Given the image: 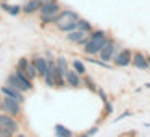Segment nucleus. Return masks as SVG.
I'll return each instance as SVG.
<instances>
[{
    "mask_svg": "<svg viewBox=\"0 0 150 137\" xmlns=\"http://www.w3.org/2000/svg\"><path fill=\"white\" fill-rule=\"evenodd\" d=\"M5 85L21 92H31L34 89V82L24 73H20V71H13L11 74H8L7 79H5Z\"/></svg>",
    "mask_w": 150,
    "mask_h": 137,
    "instance_id": "obj_1",
    "label": "nucleus"
},
{
    "mask_svg": "<svg viewBox=\"0 0 150 137\" xmlns=\"http://www.w3.org/2000/svg\"><path fill=\"white\" fill-rule=\"evenodd\" d=\"M4 97V95H2ZM0 113H5L8 116L18 118L21 113H23V103H20L18 100L10 97H4L2 98V107H0Z\"/></svg>",
    "mask_w": 150,
    "mask_h": 137,
    "instance_id": "obj_2",
    "label": "nucleus"
},
{
    "mask_svg": "<svg viewBox=\"0 0 150 137\" xmlns=\"http://www.w3.org/2000/svg\"><path fill=\"white\" fill-rule=\"evenodd\" d=\"M120 50H121L120 44H116V40H115L113 37H108V42L105 44V47L100 50L98 58H100L102 61H105V63H110L111 60H113V56L116 55Z\"/></svg>",
    "mask_w": 150,
    "mask_h": 137,
    "instance_id": "obj_3",
    "label": "nucleus"
},
{
    "mask_svg": "<svg viewBox=\"0 0 150 137\" xmlns=\"http://www.w3.org/2000/svg\"><path fill=\"white\" fill-rule=\"evenodd\" d=\"M108 42V36L105 37V39H91L89 37V40L86 42V45L82 47V50H84V53L87 56H95L100 53V50L105 47V44Z\"/></svg>",
    "mask_w": 150,
    "mask_h": 137,
    "instance_id": "obj_4",
    "label": "nucleus"
},
{
    "mask_svg": "<svg viewBox=\"0 0 150 137\" xmlns=\"http://www.w3.org/2000/svg\"><path fill=\"white\" fill-rule=\"evenodd\" d=\"M113 65L120 66V68H124V66H129L131 61H132V52L129 49H121L116 55L113 56Z\"/></svg>",
    "mask_w": 150,
    "mask_h": 137,
    "instance_id": "obj_5",
    "label": "nucleus"
},
{
    "mask_svg": "<svg viewBox=\"0 0 150 137\" xmlns=\"http://www.w3.org/2000/svg\"><path fill=\"white\" fill-rule=\"evenodd\" d=\"M0 126L13 131L15 134L20 132V123H18V119L13 116H8V114H5V113H0Z\"/></svg>",
    "mask_w": 150,
    "mask_h": 137,
    "instance_id": "obj_6",
    "label": "nucleus"
},
{
    "mask_svg": "<svg viewBox=\"0 0 150 137\" xmlns=\"http://www.w3.org/2000/svg\"><path fill=\"white\" fill-rule=\"evenodd\" d=\"M0 95H4V97H10V98H15V100H18L20 103H24V92L21 90H16V89H11L8 87V85H0Z\"/></svg>",
    "mask_w": 150,
    "mask_h": 137,
    "instance_id": "obj_7",
    "label": "nucleus"
},
{
    "mask_svg": "<svg viewBox=\"0 0 150 137\" xmlns=\"http://www.w3.org/2000/svg\"><path fill=\"white\" fill-rule=\"evenodd\" d=\"M31 60H33L34 65H36V69H37L39 78L44 79V76H45L47 71H49V60H47L45 56H40V55H34Z\"/></svg>",
    "mask_w": 150,
    "mask_h": 137,
    "instance_id": "obj_8",
    "label": "nucleus"
},
{
    "mask_svg": "<svg viewBox=\"0 0 150 137\" xmlns=\"http://www.w3.org/2000/svg\"><path fill=\"white\" fill-rule=\"evenodd\" d=\"M131 65L137 69H142V71L150 68L149 61H147V55H144L142 52H132V61H131Z\"/></svg>",
    "mask_w": 150,
    "mask_h": 137,
    "instance_id": "obj_9",
    "label": "nucleus"
},
{
    "mask_svg": "<svg viewBox=\"0 0 150 137\" xmlns=\"http://www.w3.org/2000/svg\"><path fill=\"white\" fill-rule=\"evenodd\" d=\"M65 81H66V85L78 89L82 85V76H79L74 69H68V71L65 73Z\"/></svg>",
    "mask_w": 150,
    "mask_h": 137,
    "instance_id": "obj_10",
    "label": "nucleus"
},
{
    "mask_svg": "<svg viewBox=\"0 0 150 137\" xmlns=\"http://www.w3.org/2000/svg\"><path fill=\"white\" fill-rule=\"evenodd\" d=\"M42 7V0H28L26 4L21 7V13L24 15H34L40 10Z\"/></svg>",
    "mask_w": 150,
    "mask_h": 137,
    "instance_id": "obj_11",
    "label": "nucleus"
},
{
    "mask_svg": "<svg viewBox=\"0 0 150 137\" xmlns=\"http://www.w3.org/2000/svg\"><path fill=\"white\" fill-rule=\"evenodd\" d=\"M87 36L89 34L76 29V31H71V32H66V40H69V42H73V44H79L84 37H87Z\"/></svg>",
    "mask_w": 150,
    "mask_h": 137,
    "instance_id": "obj_12",
    "label": "nucleus"
},
{
    "mask_svg": "<svg viewBox=\"0 0 150 137\" xmlns=\"http://www.w3.org/2000/svg\"><path fill=\"white\" fill-rule=\"evenodd\" d=\"M57 29L62 31V32H71V31L78 29V21H63V23L55 24Z\"/></svg>",
    "mask_w": 150,
    "mask_h": 137,
    "instance_id": "obj_13",
    "label": "nucleus"
},
{
    "mask_svg": "<svg viewBox=\"0 0 150 137\" xmlns=\"http://www.w3.org/2000/svg\"><path fill=\"white\" fill-rule=\"evenodd\" d=\"M0 8H2V11H5V13L11 15V16H18V15L21 13V7L20 5H10V4H0Z\"/></svg>",
    "mask_w": 150,
    "mask_h": 137,
    "instance_id": "obj_14",
    "label": "nucleus"
},
{
    "mask_svg": "<svg viewBox=\"0 0 150 137\" xmlns=\"http://www.w3.org/2000/svg\"><path fill=\"white\" fill-rule=\"evenodd\" d=\"M53 131H55V137H74L73 131L68 129L66 126H63V124H57Z\"/></svg>",
    "mask_w": 150,
    "mask_h": 137,
    "instance_id": "obj_15",
    "label": "nucleus"
},
{
    "mask_svg": "<svg viewBox=\"0 0 150 137\" xmlns=\"http://www.w3.org/2000/svg\"><path fill=\"white\" fill-rule=\"evenodd\" d=\"M78 29L82 31V32H86V34H91L92 31H94V26L91 24V21L84 20V18H79L78 20Z\"/></svg>",
    "mask_w": 150,
    "mask_h": 137,
    "instance_id": "obj_16",
    "label": "nucleus"
},
{
    "mask_svg": "<svg viewBox=\"0 0 150 137\" xmlns=\"http://www.w3.org/2000/svg\"><path fill=\"white\" fill-rule=\"evenodd\" d=\"M55 65H57V68L60 69V73H62L63 76H65V73L69 69V66H68V60H66L65 56H58V58L55 60Z\"/></svg>",
    "mask_w": 150,
    "mask_h": 137,
    "instance_id": "obj_17",
    "label": "nucleus"
},
{
    "mask_svg": "<svg viewBox=\"0 0 150 137\" xmlns=\"http://www.w3.org/2000/svg\"><path fill=\"white\" fill-rule=\"evenodd\" d=\"M26 76L31 79V81H36L37 78H39V74H37V69H36V65H34L33 60H29V65H28V69H26Z\"/></svg>",
    "mask_w": 150,
    "mask_h": 137,
    "instance_id": "obj_18",
    "label": "nucleus"
},
{
    "mask_svg": "<svg viewBox=\"0 0 150 137\" xmlns=\"http://www.w3.org/2000/svg\"><path fill=\"white\" fill-rule=\"evenodd\" d=\"M73 69L78 73L79 76H86L87 74V69H86V65L81 61V60H73Z\"/></svg>",
    "mask_w": 150,
    "mask_h": 137,
    "instance_id": "obj_19",
    "label": "nucleus"
},
{
    "mask_svg": "<svg viewBox=\"0 0 150 137\" xmlns=\"http://www.w3.org/2000/svg\"><path fill=\"white\" fill-rule=\"evenodd\" d=\"M28 65H29V60H28L26 56H23V58H20V60H18L16 66H15V71H20V73H24V74H26Z\"/></svg>",
    "mask_w": 150,
    "mask_h": 137,
    "instance_id": "obj_20",
    "label": "nucleus"
},
{
    "mask_svg": "<svg viewBox=\"0 0 150 137\" xmlns=\"http://www.w3.org/2000/svg\"><path fill=\"white\" fill-rule=\"evenodd\" d=\"M82 84H84L91 92H97V89H98V87H97V84H95V81L91 78V76H87V74L84 76V79H82Z\"/></svg>",
    "mask_w": 150,
    "mask_h": 137,
    "instance_id": "obj_21",
    "label": "nucleus"
},
{
    "mask_svg": "<svg viewBox=\"0 0 150 137\" xmlns=\"http://www.w3.org/2000/svg\"><path fill=\"white\" fill-rule=\"evenodd\" d=\"M107 36H108V34L105 32L103 29H94L91 34H89V37H91V39H105Z\"/></svg>",
    "mask_w": 150,
    "mask_h": 137,
    "instance_id": "obj_22",
    "label": "nucleus"
},
{
    "mask_svg": "<svg viewBox=\"0 0 150 137\" xmlns=\"http://www.w3.org/2000/svg\"><path fill=\"white\" fill-rule=\"evenodd\" d=\"M57 15H40V23L42 24H55Z\"/></svg>",
    "mask_w": 150,
    "mask_h": 137,
    "instance_id": "obj_23",
    "label": "nucleus"
},
{
    "mask_svg": "<svg viewBox=\"0 0 150 137\" xmlns=\"http://www.w3.org/2000/svg\"><path fill=\"white\" fill-rule=\"evenodd\" d=\"M0 137H15V132L4 126H0Z\"/></svg>",
    "mask_w": 150,
    "mask_h": 137,
    "instance_id": "obj_24",
    "label": "nucleus"
},
{
    "mask_svg": "<svg viewBox=\"0 0 150 137\" xmlns=\"http://www.w3.org/2000/svg\"><path fill=\"white\" fill-rule=\"evenodd\" d=\"M97 94L100 95L102 102H103V103H107V102H108V97H107V94H105V90H103V89H100V87H98V89H97Z\"/></svg>",
    "mask_w": 150,
    "mask_h": 137,
    "instance_id": "obj_25",
    "label": "nucleus"
},
{
    "mask_svg": "<svg viewBox=\"0 0 150 137\" xmlns=\"http://www.w3.org/2000/svg\"><path fill=\"white\" fill-rule=\"evenodd\" d=\"M110 113H113V105L110 102H107L105 103V114H110Z\"/></svg>",
    "mask_w": 150,
    "mask_h": 137,
    "instance_id": "obj_26",
    "label": "nucleus"
},
{
    "mask_svg": "<svg viewBox=\"0 0 150 137\" xmlns=\"http://www.w3.org/2000/svg\"><path fill=\"white\" fill-rule=\"evenodd\" d=\"M126 116H131V111H124V113H121V114H120V116H118L115 121H120V119H123V118H126Z\"/></svg>",
    "mask_w": 150,
    "mask_h": 137,
    "instance_id": "obj_27",
    "label": "nucleus"
},
{
    "mask_svg": "<svg viewBox=\"0 0 150 137\" xmlns=\"http://www.w3.org/2000/svg\"><path fill=\"white\" fill-rule=\"evenodd\" d=\"M97 131H98V127H97V126H95V127H92V129H89V131H87V136H89V137H91V136H94V134H97Z\"/></svg>",
    "mask_w": 150,
    "mask_h": 137,
    "instance_id": "obj_28",
    "label": "nucleus"
},
{
    "mask_svg": "<svg viewBox=\"0 0 150 137\" xmlns=\"http://www.w3.org/2000/svg\"><path fill=\"white\" fill-rule=\"evenodd\" d=\"M76 137H89V136H87V132H86V134H79V136H76Z\"/></svg>",
    "mask_w": 150,
    "mask_h": 137,
    "instance_id": "obj_29",
    "label": "nucleus"
},
{
    "mask_svg": "<svg viewBox=\"0 0 150 137\" xmlns=\"http://www.w3.org/2000/svg\"><path fill=\"white\" fill-rule=\"evenodd\" d=\"M147 61H149V66H150V55H147Z\"/></svg>",
    "mask_w": 150,
    "mask_h": 137,
    "instance_id": "obj_30",
    "label": "nucleus"
},
{
    "mask_svg": "<svg viewBox=\"0 0 150 137\" xmlns=\"http://www.w3.org/2000/svg\"><path fill=\"white\" fill-rule=\"evenodd\" d=\"M2 98H4V97H2V95H0V107H2Z\"/></svg>",
    "mask_w": 150,
    "mask_h": 137,
    "instance_id": "obj_31",
    "label": "nucleus"
},
{
    "mask_svg": "<svg viewBox=\"0 0 150 137\" xmlns=\"http://www.w3.org/2000/svg\"><path fill=\"white\" fill-rule=\"evenodd\" d=\"M18 137H24V136H21V134H20V136H18Z\"/></svg>",
    "mask_w": 150,
    "mask_h": 137,
    "instance_id": "obj_32",
    "label": "nucleus"
}]
</instances>
